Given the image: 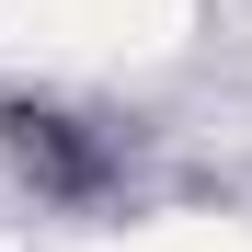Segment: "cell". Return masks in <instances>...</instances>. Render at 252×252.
<instances>
[{
  "instance_id": "6da1fadb",
  "label": "cell",
  "mask_w": 252,
  "mask_h": 252,
  "mask_svg": "<svg viewBox=\"0 0 252 252\" xmlns=\"http://www.w3.org/2000/svg\"><path fill=\"white\" fill-rule=\"evenodd\" d=\"M0 126H12V160H23V184H34V195H58V206H80V195H103V172H115V149H103L92 126H80V115H46V103H12Z\"/></svg>"
}]
</instances>
